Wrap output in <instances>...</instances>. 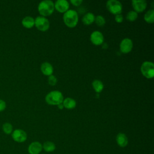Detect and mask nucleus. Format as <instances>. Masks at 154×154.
I'll return each mask as SVG.
<instances>
[{
  "label": "nucleus",
  "mask_w": 154,
  "mask_h": 154,
  "mask_svg": "<svg viewBox=\"0 0 154 154\" xmlns=\"http://www.w3.org/2000/svg\"><path fill=\"white\" fill-rule=\"evenodd\" d=\"M2 129L5 134L10 135L11 134L12 132L13 131V127L10 123L6 122L2 125Z\"/></svg>",
  "instance_id": "21"
},
{
  "label": "nucleus",
  "mask_w": 154,
  "mask_h": 154,
  "mask_svg": "<svg viewBox=\"0 0 154 154\" xmlns=\"http://www.w3.org/2000/svg\"><path fill=\"white\" fill-rule=\"evenodd\" d=\"M95 19V16L93 13L88 12L84 15L82 19V21L84 25H89L91 24Z\"/></svg>",
  "instance_id": "15"
},
{
  "label": "nucleus",
  "mask_w": 154,
  "mask_h": 154,
  "mask_svg": "<svg viewBox=\"0 0 154 154\" xmlns=\"http://www.w3.org/2000/svg\"><path fill=\"white\" fill-rule=\"evenodd\" d=\"M42 149V144L40 142L34 141L28 146V152L29 154H39Z\"/></svg>",
  "instance_id": "11"
},
{
  "label": "nucleus",
  "mask_w": 154,
  "mask_h": 154,
  "mask_svg": "<svg viewBox=\"0 0 154 154\" xmlns=\"http://www.w3.org/2000/svg\"><path fill=\"white\" fill-rule=\"evenodd\" d=\"M43 149L47 152H53L55 149V145L52 141H46L42 145Z\"/></svg>",
  "instance_id": "20"
},
{
  "label": "nucleus",
  "mask_w": 154,
  "mask_h": 154,
  "mask_svg": "<svg viewBox=\"0 0 154 154\" xmlns=\"http://www.w3.org/2000/svg\"><path fill=\"white\" fill-rule=\"evenodd\" d=\"M58 108L59 109H62L64 108V106H63V103H60V104L58 105Z\"/></svg>",
  "instance_id": "29"
},
{
  "label": "nucleus",
  "mask_w": 154,
  "mask_h": 154,
  "mask_svg": "<svg viewBox=\"0 0 154 154\" xmlns=\"http://www.w3.org/2000/svg\"><path fill=\"white\" fill-rule=\"evenodd\" d=\"M34 25L40 31H45L49 28L50 23L47 18L43 16H38L34 19Z\"/></svg>",
  "instance_id": "6"
},
{
  "label": "nucleus",
  "mask_w": 154,
  "mask_h": 154,
  "mask_svg": "<svg viewBox=\"0 0 154 154\" xmlns=\"http://www.w3.org/2000/svg\"><path fill=\"white\" fill-rule=\"evenodd\" d=\"M138 17V13L134 10L129 11L126 15V19L129 21L132 22L135 20Z\"/></svg>",
  "instance_id": "22"
},
{
  "label": "nucleus",
  "mask_w": 154,
  "mask_h": 154,
  "mask_svg": "<svg viewBox=\"0 0 154 154\" xmlns=\"http://www.w3.org/2000/svg\"><path fill=\"white\" fill-rule=\"evenodd\" d=\"M42 154H44V153H42Z\"/></svg>",
  "instance_id": "30"
},
{
  "label": "nucleus",
  "mask_w": 154,
  "mask_h": 154,
  "mask_svg": "<svg viewBox=\"0 0 154 154\" xmlns=\"http://www.w3.org/2000/svg\"><path fill=\"white\" fill-rule=\"evenodd\" d=\"M90 40L94 45H101L103 43L104 37L101 32L94 31L90 35Z\"/></svg>",
  "instance_id": "9"
},
{
  "label": "nucleus",
  "mask_w": 154,
  "mask_h": 154,
  "mask_svg": "<svg viewBox=\"0 0 154 154\" xmlns=\"http://www.w3.org/2000/svg\"><path fill=\"white\" fill-rule=\"evenodd\" d=\"M13 140L17 143H21L25 142L27 139V134L25 131L20 129H16L11 133Z\"/></svg>",
  "instance_id": "7"
},
{
  "label": "nucleus",
  "mask_w": 154,
  "mask_h": 154,
  "mask_svg": "<svg viewBox=\"0 0 154 154\" xmlns=\"http://www.w3.org/2000/svg\"><path fill=\"white\" fill-rule=\"evenodd\" d=\"M106 8L108 10L115 15L121 14L122 11V3L117 0H109L106 2Z\"/></svg>",
  "instance_id": "5"
},
{
  "label": "nucleus",
  "mask_w": 154,
  "mask_h": 154,
  "mask_svg": "<svg viewBox=\"0 0 154 154\" xmlns=\"http://www.w3.org/2000/svg\"><path fill=\"white\" fill-rule=\"evenodd\" d=\"M115 20L118 23H121L123 20V16L122 14H118L115 16Z\"/></svg>",
  "instance_id": "25"
},
{
  "label": "nucleus",
  "mask_w": 154,
  "mask_h": 154,
  "mask_svg": "<svg viewBox=\"0 0 154 154\" xmlns=\"http://www.w3.org/2000/svg\"><path fill=\"white\" fill-rule=\"evenodd\" d=\"M133 48V42L131 39L125 38L122 40L120 44V50L123 54H128L131 51Z\"/></svg>",
  "instance_id": "8"
},
{
  "label": "nucleus",
  "mask_w": 154,
  "mask_h": 154,
  "mask_svg": "<svg viewBox=\"0 0 154 154\" xmlns=\"http://www.w3.org/2000/svg\"><path fill=\"white\" fill-rule=\"evenodd\" d=\"M141 72L146 78L150 79L154 76V64L152 62L146 61L141 66Z\"/></svg>",
  "instance_id": "4"
},
{
  "label": "nucleus",
  "mask_w": 154,
  "mask_h": 154,
  "mask_svg": "<svg viewBox=\"0 0 154 154\" xmlns=\"http://www.w3.org/2000/svg\"><path fill=\"white\" fill-rule=\"evenodd\" d=\"M48 83L50 85L54 86L57 84V79L55 77V76H54L53 75H51L49 76V77L48 78Z\"/></svg>",
  "instance_id": "24"
},
{
  "label": "nucleus",
  "mask_w": 154,
  "mask_h": 154,
  "mask_svg": "<svg viewBox=\"0 0 154 154\" xmlns=\"http://www.w3.org/2000/svg\"><path fill=\"white\" fill-rule=\"evenodd\" d=\"M103 44L102 45V48H103V49H107L108 48V45H107V43H103Z\"/></svg>",
  "instance_id": "28"
},
{
  "label": "nucleus",
  "mask_w": 154,
  "mask_h": 154,
  "mask_svg": "<svg viewBox=\"0 0 154 154\" xmlns=\"http://www.w3.org/2000/svg\"><path fill=\"white\" fill-rule=\"evenodd\" d=\"M63 20L66 26L73 28L76 26L78 22V14L74 10H68L63 15Z\"/></svg>",
  "instance_id": "1"
},
{
  "label": "nucleus",
  "mask_w": 154,
  "mask_h": 154,
  "mask_svg": "<svg viewBox=\"0 0 154 154\" xmlns=\"http://www.w3.org/2000/svg\"><path fill=\"white\" fill-rule=\"evenodd\" d=\"M144 20L149 23H152L154 22V10H149L144 14Z\"/></svg>",
  "instance_id": "19"
},
{
  "label": "nucleus",
  "mask_w": 154,
  "mask_h": 154,
  "mask_svg": "<svg viewBox=\"0 0 154 154\" xmlns=\"http://www.w3.org/2000/svg\"><path fill=\"white\" fill-rule=\"evenodd\" d=\"M6 108V103L4 100L0 99V112L5 110Z\"/></svg>",
  "instance_id": "26"
},
{
  "label": "nucleus",
  "mask_w": 154,
  "mask_h": 154,
  "mask_svg": "<svg viewBox=\"0 0 154 154\" xmlns=\"http://www.w3.org/2000/svg\"><path fill=\"white\" fill-rule=\"evenodd\" d=\"M40 69L42 73L46 76H50L52 75L54 71V69L52 64L48 62L43 63L41 65Z\"/></svg>",
  "instance_id": "13"
},
{
  "label": "nucleus",
  "mask_w": 154,
  "mask_h": 154,
  "mask_svg": "<svg viewBox=\"0 0 154 154\" xmlns=\"http://www.w3.org/2000/svg\"><path fill=\"white\" fill-rule=\"evenodd\" d=\"M54 8L60 13H65L69 8V4L66 0H57L54 4Z\"/></svg>",
  "instance_id": "10"
},
{
  "label": "nucleus",
  "mask_w": 154,
  "mask_h": 154,
  "mask_svg": "<svg viewBox=\"0 0 154 154\" xmlns=\"http://www.w3.org/2000/svg\"><path fill=\"white\" fill-rule=\"evenodd\" d=\"M70 2L75 6H79L82 2V0H71Z\"/></svg>",
  "instance_id": "27"
},
{
  "label": "nucleus",
  "mask_w": 154,
  "mask_h": 154,
  "mask_svg": "<svg viewBox=\"0 0 154 154\" xmlns=\"http://www.w3.org/2000/svg\"><path fill=\"white\" fill-rule=\"evenodd\" d=\"M94 21L97 25L99 26H102L105 24V19L101 15H97L96 17H95Z\"/></svg>",
  "instance_id": "23"
},
{
  "label": "nucleus",
  "mask_w": 154,
  "mask_h": 154,
  "mask_svg": "<svg viewBox=\"0 0 154 154\" xmlns=\"http://www.w3.org/2000/svg\"><path fill=\"white\" fill-rule=\"evenodd\" d=\"M54 3L51 0L41 1L38 5V11L42 16L51 15L54 10Z\"/></svg>",
  "instance_id": "3"
},
{
  "label": "nucleus",
  "mask_w": 154,
  "mask_h": 154,
  "mask_svg": "<svg viewBox=\"0 0 154 154\" xmlns=\"http://www.w3.org/2000/svg\"><path fill=\"white\" fill-rule=\"evenodd\" d=\"M132 5L134 11L135 12H142L147 7V2L144 0H133L132 1Z\"/></svg>",
  "instance_id": "12"
},
{
  "label": "nucleus",
  "mask_w": 154,
  "mask_h": 154,
  "mask_svg": "<svg viewBox=\"0 0 154 154\" xmlns=\"http://www.w3.org/2000/svg\"><path fill=\"white\" fill-rule=\"evenodd\" d=\"M22 24L26 28H31L34 25V19L31 16H26L22 19Z\"/></svg>",
  "instance_id": "17"
},
{
  "label": "nucleus",
  "mask_w": 154,
  "mask_h": 154,
  "mask_svg": "<svg viewBox=\"0 0 154 154\" xmlns=\"http://www.w3.org/2000/svg\"><path fill=\"white\" fill-rule=\"evenodd\" d=\"M62 103L64 108L69 109L74 108L76 105V102L75 100L70 97H67L64 99Z\"/></svg>",
  "instance_id": "16"
},
{
  "label": "nucleus",
  "mask_w": 154,
  "mask_h": 154,
  "mask_svg": "<svg viewBox=\"0 0 154 154\" xmlns=\"http://www.w3.org/2000/svg\"><path fill=\"white\" fill-rule=\"evenodd\" d=\"M92 86L94 91L97 93H100L103 90L104 87L103 82L99 79L94 80L92 82Z\"/></svg>",
  "instance_id": "18"
},
{
  "label": "nucleus",
  "mask_w": 154,
  "mask_h": 154,
  "mask_svg": "<svg viewBox=\"0 0 154 154\" xmlns=\"http://www.w3.org/2000/svg\"><path fill=\"white\" fill-rule=\"evenodd\" d=\"M64 100V97L61 91L58 90H54L48 93L45 97L46 102L52 105H58L62 103Z\"/></svg>",
  "instance_id": "2"
},
{
  "label": "nucleus",
  "mask_w": 154,
  "mask_h": 154,
  "mask_svg": "<svg viewBox=\"0 0 154 154\" xmlns=\"http://www.w3.org/2000/svg\"><path fill=\"white\" fill-rule=\"evenodd\" d=\"M116 141H117V144L121 147H125L128 144V137L123 133H119L117 135Z\"/></svg>",
  "instance_id": "14"
}]
</instances>
